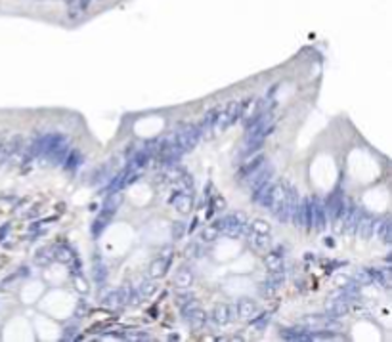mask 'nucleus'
Listing matches in <instances>:
<instances>
[{
  "label": "nucleus",
  "instance_id": "nucleus-1",
  "mask_svg": "<svg viewBox=\"0 0 392 342\" xmlns=\"http://www.w3.org/2000/svg\"><path fill=\"white\" fill-rule=\"evenodd\" d=\"M212 226L216 228L218 232H222L224 236H228V237H240L249 230V222H247L245 214H240V212L226 214V216L218 218Z\"/></svg>",
  "mask_w": 392,
  "mask_h": 342
},
{
  "label": "nucleus",
  "instance_id": "nucleus-2",
  "mask_svg": "<svg viewBox=\"0 0 392 342\" xmlns=\"http://www.w3.org/2000/svg\"><path fill=\"white\" fill-rule=\"evenodd\" d=\"M241 117V102H230L226 107L218 109L216 111V118H214V128L212 132L214 134H220L226 128H230L238 118Z\"/></svg>",
  "mask_w": 392,
  "mask_h": 342
},
{
  "label": "nucleus",
  "instance_id": "nucleus-3",
  "mask_svg": "<svg viewBox=\"0 0 392 342\" xmlns=\"http://www.w3.org/2000/svg\"><path fill=\"white\" fill-rule=\"evenodd\" d=\"M300 201V197H298V192H296V188H294L291 182H287L285 180V197H284V203L280 206V210H278V220L282 222V224H289L291 222V218H293L294 210H296V204Z\"/></svg>",
  "mask_w": 392,
  "mask_h": 342
},
{
  "label": "nucleus",
  "instance_id": "nucleus-4",
  "mask_svg": "<svg viewBox=\"0 0 392 342\" xmlns=\"http://www.w3.org/2000/svg\"><path fill=\"white\" fill-rule=\"evenodd\" d=\"M174 140H176V144H178L186 153L190 150H194L197 146V142L201 140L197 124H184V126H180V128L174 132Z\"/></svg>",
  "mask_w": 392,
  "mask_h": 342
},
{
  "label": "nucleus",
  "instance_id": "nucleus-5",
  "mask_svg": "<svg viewBox=\"0 0 392 342\" xmlns=\"http://www.w3.org/2000/svg\"><path fill=\"white\" fill-rule=\"evenodd\" d=\"M291 222L296 228H304L308 232L312 230V204H310V197H304L302 201H298Z\"/></svg>",
  "mask_w": 392,
  "mask_h": 342
},
{
  "label": "nucleus",
  "instance_id": "nucleus-6",
  "mask_svg": "<svg viewBox=\"0 0 392 342\" xmlns=\"http://www.w3.org/2000/svg\"><path fill=\"white\" fill-rule=\"evenodd\" d=\"M284 197H285V180H280V182L272 184V188H270V192H268V195H266V199H264L262 206H266V208H268V212L278 214L280 206H282V203H284Z\"/></svg>",
  "mask_w": 392,
  "mask_h": 342
},
{
  "label": "nucleus",
  "instance_id": "nucleus-7",
  "mask_svg": "<svg viewBox=\"0 0 392 342\" xmlns=\"http://www.w3.org/2000/svg\"><path fill=\"white\" fill-rule=\"evenodd\" d=\"M310 204H312V230L324 232L327 228L326 206L322 203V199H318V197H310Z\"/></svg>",
  "mask_w": 392,
  "mask_h": 342
},
{
  "label": "nucleus",
  "instance_id": "nucleus-8",
  "mask_svg": "<svg viewBox=\"0 0 392 342\" xmlns=\"http://www.w3.org/2000/svg\"><path fill=\"white\" fill-rule=\"evenodd\" d=\"M324 206H326L327 220H333V222H337L338 218H340V214H342L344 197L340 195V192L331 193V195H329V199H327V203H324Z\"/></svg>",
  "mask_w": 392,
  "mask_h": 342
},
{
  "label": "nucleus",
  "instance_id": "nucleus-9",
  "mask_svg": "<svg viewBox=\"0 0 392 342\" xmlns=\"http://www.w3.org/2000/svg\"><path fill=\"white\" fill-rule=\"evenodd\" d=\"M234 320H238V312H236V306L232 304H218L212 310V321L216 325H228Z\"/></svg>",
  "mask_w": 392,
  "mask_h": 342
},
{
  "label": "nucleus",
  "instance_id": "nucleus-10",
  "mask_svg": "<svg viewBox=\"0 0 392 342\" xmlns=\"http://www.w3.org/2000/svg\"><path fill=\"white\" fill-rule=\"evenodd\" d=\"M266 164V157H264V153H260V151H256V153H252V155H249V159L245 160L243 164L240 166V170H238V178H245L247 174H250V172L258 170L260 166H264Z\"/></svg>",
  "mask_w": 392,
  "mask_h": 342
},
{
  "label": "nucleus",
  "instance_id": "nucleus-11",
  "mask_svg": "<svg viewBox=\"0 0 392 342\" xmlns=\"http://www.w3.org/2000/svg\"><path fill=\"white\" fill-rule=\"evenodd\" d=\"M274 176V168L272 166H260L258 170H254V172H250V174H247L245 178H243V182L247 184L249 188H256L258 184H262V182H266V180H270Z\"/></svg>",
  "mask_w": 392,
  "mask_h": 342
},
{
  "label": "nucleus",
  "instance_id": "nucleus-12",
  "mask_svg": "<svg viewBox=\"0 0 392 342\" xmlns=\"http://www.w3.org/2000/svg\"><path fill=\"white\" fill-rule=\"evenodd\" d=\"M373 226H375V218L368 212H360V218H358V224H356V232L354 234H358L362 239H370L373 236Z\"/></svg>",
  "mask_w": 392,
  "mask_h": 342
},
{
  "label": "nucleus",
  "instance_id": "nucleus-13",
  "mask_svg": "<svg viewBox=\"0 0 392 342\" xmlns=\"http://www.w3.org/2000/svg\"><path fill=\"white\" fill-rule=\"evenodd\" d=\"M184 318H186V321H188V325H190L194 331H197V329H203V327H205V323H207V312L203 310V308H199V306H196L194 310L188 312Z\"/></svg>",
  "mask_w": 392,
  "mask_h": 342
},
{
  "label": "nucleus",
  "instance_id": "nucleus-14",
  "mask_svg": "<svg viewBox=\"0 0 392 342\" xmlns=\"http://www.w3.org/2000/svg\"><path fill=\"white\" fill-rule=\"evenodd\" d=\"M256 302L250 298H240L238 304H236V312H238V318L240 320H250L254 314H256Z\"/></svg>",
  "mask_w": 392,
  "mask_h": 342
},
{
  "label": "nucleus",
  "instance_id": "nucleus-15",
  "mask_svg": "<svg viewBox=\"0 0 392 342\" xmlns=\"http://www.w3.org/2000/svg\"><path fill=\"white\" fill-rule=\"evenodd\" d=\"M152 153L148 150H138L134 155H132V159H130V162H128V168L130 170H142L144 166H148V162L152 160Z\"/></svg>",
  "mask_w": 392,
  "mask_h": 342
},
{
  "label": "nucleus",
  "instance_id": "nucleus-16",
  "mask_svg": "<svg viewBox=\"0 0 392 342\" xmlns=\"http://www.w3.org/2000/svg\"><path fill=\"white\" fill-rule=\"evenodd\" d=\"M174 285L182 290L190 289V287L194 285V272H192L190 268H180V270L176 272Z\"/></svg>",
  "mask_w": 392,
  "mask_h": 342
},
{
  "label": "nucleus",
  "instance_id": "nucleus-17",
  "mask_svg": "<svg viewBox=\"0 0 392 342\" xmlns=\"http://www.w3.org/2000/svg\"><path fill=\"white\" fill-rule=\"evenodd\" d=\"M390 220L388 218H382V220H375V226H373V234H377V237L381 239L382 243H390Z\"/></svg>",
  "mask_w": 392,
  "mask_h": 342
},
{
  "label": "nucleus",
  "instance_id": "nucleus-18",
  "mask_svg": "<svg viewBox=\"0 0 392 342\" xmlns=\"http://www.w3.org/2000/svg\"><path fill=\"white\" fill-rule=\"evenodd\" d=\"M245 236L249 239V245L256 250V252H264L268 246H270V241H268V236H260V234H254V232H250L247 230L245 232Z\"/></svg>",
  "mask_w": 392,
  "mask_h": 342
},
{
  "label": "nucleus",
  "instance_id": "nucleus-19",
  "mask_svg": "<svg viewBox=\"0 0 392 342\" xmlns=\"http://www.w3.org/2000/svg\"><path fill=\"white\" fill-rule=\"evenodd\" d=\"M172 204H174V208L178 212H190L192 210V204H194V199H192V195L188 192H180L174 195V199H172Z\"/></svg>",
  "mask_w": 392,
  "mask_h": 342
},
{
  "label": "nucleus",
  "instance_id": "nucleus-20",
  "mask_svg": "<svg viewBox=\"0 0 392 342\" xmlns=\"http://www.w3.org/2000/svg\"><path fill=\"white\" fill-rule=\"evenodd\" d=\"M82 162H84V157H82V153H80V151H78V150H69L66 160H64L62 164H64V168H66L67 172H73V170H76V168H78Z\"/></svg>",
  "mask_w": 392,
  "mask_h": 342
},
{
  "label": "nucleus",
  "instance_id": "nucleus-21",
  "mask_svg": "<svg viewBox=\"0 0 392 342\" xmlns=\"http://www.w3.org/2000/svg\"><path fill=\"white\" fill-rule=\"evenodd\" d=\"M166 264H168V258H155L152 264H150V272H148V276L152 279H159L164 276V272H166Z\"/></svg>",
  "mask_w": 392,
  "mask_h": 342
},
{
  "label": "nucleus",
  "instance_id": "nucleus-22",
  "mask_svg": "<svg viewBox=\"0 0 392 342\" xmlns=\"http://www.w3.org/2000/svg\"><path fill=\"white\" fill-rule=\"evenodd\" d=\"M264 266L268 268V272H284V256L280 252H268L264 256Z\"/></svg>",
  "mask_w": 392,
  "mask_h": 342
},
{
  "label": "nucleus",
  "instance_id": "nucleus-23",
  "mask_svg": "<svg viewBox=\"0 0 392 342\" xmlns=\"http://www.w3.org/2000/svg\"><path fill=\"white\" fill-rule=\"evenodd\" d=\"M73 258H75V252H73L71 246H67V245L54 246V260L62 262V264H71Z\"/></svg>",
  "mask_w": 392,
  "mask_h": 342
},
{
  "label": "nucleus",
  "instance_id": "nucleus-24",
  "mask_svg": "<svg viewBox=\"0 0 392 342\" xmlns=\"http://www.w3.org/2000/svg\"><path fill=\"white\" fill-rule=\"evenodd\" d=\"M34 262H36L38 266H48V264H52V262H54V246H42V248H38L36 254H34Z\"/></svg>",
  "mask_w": 392,
  "mask_h": 342
},
{
  "label": "nucleus",
  "instance_id": "nucleus-25",
  "mask_svg": "<svg viewBox=\"0 0 392 342\" xmlns=\"http://www.w3.org/2000/svg\"><path fill=\"white\" fill-rule=\"evenodd\" d=\"M270 188H272L270 180H266V182L258 184L256 188H252V201H254V203H258V204L264 203V199H266V195H268V192H270Z\"/></svg>",
  "mask_w": 392,
  "mask_h": 342
},
{
  "label": "nucleus",
  "instance_id": "nucleus-26",
  "mask_svg": "<svg viewBox=\"0 0 392 342\" xmlns=\"http://www.w3.org/2000/svg\"><path fill=\"white\" fill-rule=\"evenodd\" d=\"M249 230L254 234H260V236H270L272 234V226L262 218H254L252 222H249Z\"/></svg>",
  "mask_w": 392,
  "mask_h": 342
},
{
  "label": "nucleus",
  "instance_id": "nucleus-27",
  "mask_svg": "<svg viewBox=\"0 0 392 342\" xmlns=\"http://www.w3.org/2000/svg\"><path fill=\"white\" fill-rule=\"evenodd\" d=\"M120 203H122V195H120V192H111L108 195V199H106V203H104V208L115 214L117 212V208L120 206Z\"/></svg>",
  "mask_w": 392,
  "mask_h": 342
},
{
  "label": "nucleus",
  "instance_id": "nucleus-28",
  "mask_svg": "<svg viewBox=\"0 0 392 342\" xmlns=\"http://www.w3.org/2000/svg\"><path fill=\"white\" fill-rule=\"evenodd\" d=\"M106 279H108V266L104 264V260L96 258V260H94V281H96L98 285H104Z\"/></svg>",
  "mask_w": 392,
  "mask_h": 342
},
{
  "label": "nucleus",
  "instance_id": "nucleus-29",
  "mask_svg": "<svg viewBox=\"0 0 392 342\" xmlns=\"http://www.w3.org/2000/svg\"><path fill=\"white\" fill-rule=\"evenodd\" d=\"M136 290H138V294H140V298H152L153 294H155V290H157V285L153 283V281H142L140 283V287H136Z\"/></svg>",
  "mask_w": 392,
  "mask_h": 342
},
{
  "label": "nucleus",
  "instance_id": "nucleus-30",
  "mask_svg": "<svg viewBox=\"0 0 392 342\" xmlns=\"http://www.w3.org/2000/svg\"><path fill=\"white\" fill-rule=\"evenodd\" d=\"M186 234V224L184 222H174L172 224V230H170V236H172V239L174 241H178V239H182Z\"/></svg>",
  "mask_w": 392,
  "mask_h": 342
},
{
  "label": "nucleus",
  "instance_id": "nucleus-31",
  "mask_svg": "<svg viewBox=\"0 0 392 342\" xmlns=\"http://www.w3.org/2000/svg\"><path fill=\"white\" fill-rule=\"evenodd\" d=\"M218 234H220V232H218L214 226H207V228L203 230V234H201V239H203V241H216Z\"/></svg>",
  "mask_w": 392,
  "mask_h": 342
},
{
  "label": "nucleus",
  "instance_id": "nucleus-32",
  "mask_svg": "<svg viewBox=\"0 0 392 342\" xmlns=\"http://www.w3.org/2000/svg\"><path fill=\"white\" fill-rule=\"evenodd\" d=\"M178 184L184 188L186 192H192V190H194V178H192L188 172H184V174L178 178Z\"/></svg>",
  "mask_w": 392,
  "mask_h": 342
},
{
  "label": "nucleus",
  "instance_id": "nucleus-33",
  "mask_svg": "<svg viewBox=\"0 0 392 342\" xmlns=\"http://www.w3.org/2000/svg\"><path fill=\"white\" fill-rule=\"evenodd\" d=\"M73 279H75V287H76V290H78V292H82V294H84V292H88V289H90V287H88L86 279H84V276H82V274H80V276H73Z\"/></svg>",
  "mask_w": 392,
  "mask_h": 342
},
{
  "label": "nucleus",
  "instance_id": "nucleus-34",
  "mask_svg": "<svg viewBox=\"0 0 392 342\" xmlns=\"http://www.w3.org/2000/svg\"><path fill=\"white\" fill-rule=\"evenodd\" d=\"M270 318H272L270 314H262V316H258V318H254V320L250 321V325H252V327H256V329H262V327L270 321Z\"/></svg>",
  "mask_w": 392,
  "mask_h": 342
},
{
  "label": "nucleus",
  "instance_id": "nucleus-35",
  "mask_svg": "<svg viewBox=\"0 0 392 342\" xmlns=\"http://www.w3.org/2000/svg\"><path fill=\"white\" fill-rule=\"evenodd\" d=\"M358 281L362 283H371V276H370V270H360V274L356 276Z\"/></svg>",
  "mask_w": 392,
  "mask_h": 342
},
{
  "label": "nucleus",
  "instance_id": "nucleus-36",
  "mask_svg": "<svg viewBox=\"0 0 392 342\" xmlns=\"http://www.w3.org/2000/svg\"><path fill=\"white\" fill-rule=\"evenodd\" d=\"M214 210H224L226 208V201L220 197V195H214V206H212Z\"/></svg>",
  "mask_w": 392,
  "mask_h": 342
},
{
  "label": "nucleus",
  "instance_id": "nucleus-37",
  "mask_svg": "<svg viewBox=\"0 0 392 342\" xmlns=\"http://www.w3.org/2000/svg\"><path fill=\"white\" fill-rule=\"evenodd\" d=\"M197 254H199V246L194 245V243H192V245L186 248V256L194 258V256H197Z\"/></svg>",
  "mask_w": 392,
  "mask_h": 342
},
{
  "label": "nucleus",
  "instance_id": "nucleus-38",
  "mask_svg": "<svg viewBox=\"0 0 392 342\" xmlns=\"http://www.w3.org/2000/svg\"><path fill=\"white\" fill-rule=\"evenodd\" d=\"M192 298H194L192 294H180V296H178V304H180V306H184V304H186V300L190 302V300H192Z\"/></svg>",
  "mask_w": 392,
  "mask_h": 342
},
{
  "label": "nucleus",
  "instance_id": "nucleus-39",
  "mask_svg": "<svg viewBox=\"0 0 392 342\" xmlns=\"http://www.w3.org/2000/svg\"><path fill=\"white\" fill-rule=\"evenodd\" d=\"M6 232H8V226H6V228H2V230H0V241H2V239H4V236H6Z\"/></svg>",
  "mask_w": 392,
  "mask_h": 342
}]
</instances>
